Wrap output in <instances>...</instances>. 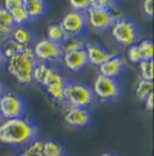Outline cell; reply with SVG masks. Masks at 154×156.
<instances>
[{
	"mask_svg": "<svg viewBox=\"0 0 154 156\" xmlns=\"http://www.w3.org/2000/svg\"><path fill=\"white\" fill-rule=\"evenodd\" d=\"M36 62L32 48L26 46L22 52L7 59V70L19 84L28 85L33 82L32 74Z\"/></svg>",
	"mask_w": 154,
	"mask_h": 156,
	"instance_id": "cell-2",
	"label": "cell"
},
{
	"mask_svg": "<svg viewBox=\"0 0 154 156\" xmlns=\"http://www.w3.org/2000/svg\"><path fill=\"white\" fill-rule=\"evenodd\" d=\"M138 68L141 80L153 81V60H141Z\"/></svg>",
	"mask_w": 154,
	"mask_h": 156,
	"instance_id": "cell-22",
	"label": "cell"
},
{
	"mask_svg": "<svg viewBox=\"0 0 154 156\" xmlns=\"http://www.w3.org/2000/svg\"><path fill=\"white\" fill-rule=\"evenodd\" d=\"M0 24H2V25H5V26H9V27H12V28L15 26L11 13H10L8 10H5L3 7L0 8Z\"/></svg>",
	"mask_w": 154,
	"mask_h": 156,
	"instance_id": "cell-28",
	"label": "cell"
},
{
	"mask_svg": "<svg viewBox=\"0 0 154 156\" xmlns=\"http://www.w3.org/2000/svg\"><path fill=\"white\" fill-rule=\"evenodd\" d=\"M1 92H2V85H1V83H0V94H1Z\"/></svg>",
	"mask_w": 154,
	"mask_h": 156,
	"instance_id": "cell-38",
	"label": "cell"
},
{
	"mask_svg": "<svg viewBox=\"0 0 154 156\" xmlns=\"http://www.w3.org/2000/svg\"><path fill=\"white\" fill-rule=\"evenodd\" d=\"M100 156H116V155H113V154H109V153H104V154H102V155H100Z\"/></svg>",
	"mask_w": 154,
	"mask_h": 156,
	"instance_id": "cell-36",
	"label": "cell"
},
{
	"mask_svg": "<svg viewBox=\"0 0 154 156\" xmlns=\"http://www.w3.org/2000/svg\"><path fill=\"white\" fill-rule=\"evenodd\" d=\"M92 92L94 98L100 100L101 102H111L120 97L121 87L116 79H110L99 74L93 82Z\"/></svg>",
	"mask_w": 154,
	"mask_h": 156,
	"instance_id": "cell-4",
	"label": "cell"
},
{
	"mask_svg": "<svg viewBox=\"0 0 154 156\" xmlns=\"http://www.w3.org/2000/svg\"><path fill=\"white\" fill-rule=\"evenodd\" d=\"M35 136V125L26 116L3 119L0 124V143L8 147H26Z\"/></svg>",
	"mask_w": 154,
	"mask_h": 156,
	"instance_id": "cell-1",
	"label": "cell"
},
{
	"mask_svg": "<svg viewBox=\"0 0 154 156\" xmlns=\"http://www.w3.org/2000/svg\"><path fill=\"white\" fill-rule=\"evenodd\" d=\"M63 121L68 126L73 128H82L90 123L91 114L88 109L68 107L64 112Z\"/></svg>",
	"mask_w": 154,
	"mask_h": 156,
	"instance_id": "cell-12",
	"label": "cell"
},
{
	"mask_svg": "<svg viewBox=\"0 0 154 156\" xmlns=\"http://www.w3.org/2000/svg\"><path fill=\"white\" fill-rule=\"evenodd\" d=\"M62 62L68 70L72 72H79L86 68L88 65V58L85 48L73 51L62 55Z\"/></svg>",
	"mask_w": 154,
	"mask_h": 156,
	"instance_id": "cell-13",
	"label": "cell"
},
{
	"mask_svg": "<svg viewBox=\"0 0 154 156\" xmlns=\"http://www.w3.org/2000/svg\"><path fill=\"white\" fill-rule=\"evenodd\" d=\"M25 114L26 103L19 95L12 92L0 95V115L3 119H18Z\"/></svg>",
	"mask_w": 154,
	"mask_h": 156,
	"instance_id": "cell-5",
	"label": "cell"
},
{
	"mask_svg": "<svg viewBox=\"0 0 154 156\" xmlns=\"http://www.w3.org/2000/svg\"><path fill=\"white\" fill-rule=\"evenodd\" d=\"M112 38L124 46H131L136 43L138 31L135 24L127 19H118L111 25Z\"/></svg>",
	"mask_w": 154,
	"mask_h": 156,
	"instance_id": "cell-6",
	"label": "cell"
},
{
	"mask_svg": "<svg viewBox=\"0 0 154 156\" xmlns=\"http://www.w3.org/2000/svg\"><path fill=\"white\" fill-rule=\"evenodd\" d=\"M66 84L68 81L64 79V76L50 67L41 85L45 88L47 95L55 102L60 103L64 102V88Z\"/></svg>",
	"mask_w": 154,
	"mask_h": 156,
	"instance_id": "cell-7",
	"label": "cell"
},
{
	"mask_svg": "<svg viewBox=\"0 0 154 156\" xmlns=\"http://www.w3.org/2000/svg\"><path fill=\"white\" fill-rule=\"evenodd\" d=\"M87 11L86 20L88 21L89 25L95 30H106L111 27L116 20L120 19L113 14L112 10L102 9V8L89 7Z\"/></svg>",
	"mask_w": 154,
	"mask_h": 156,
	"instance_id": "cell-8",
	"label": "cell"
},
{
	"mask_svg": "<svg viewBox=\"0 0 154 156\" xmlns=\"http://www.w3.org/2000/svg\"><path fill=\"white\" fill-rule=\"evenodd\" d=\"M10 13H11L12 17H13V21H14L15 26H22L23 24L27 23V22L29 21V16H28L24 5L11 10Z\"/></svg>",
	"mask_w": 154,
	"mask_h": 156,
	"instance_id": "cell-25",
	"label": "cell"
},
{
	"mask_svg": "<svg viewBox=\"0 0 154 156\" xmlns=\"http://www.w3.org/2000/svg\"><path fill=\"white\" fill-rule=\"evenodd\" d=\"M2 122H3V117L1 116V115H0V124H1Z\"/></svg>",
	"mask_w": 154,
	"mask_h": 156,
	"instance_id": "cell-37",
	"label": "cell"
},
{
	"mask_svg": "<svg viewBox=\"0 0 154 156\" xmlns=\"http://www.w3.org/2000/svg\"><path fill=\"white\" fill-rule=\"evenodd\" d=\"M32 50H33L36 60H40L41 62H46V64L61 59L63 55L61 45L48 39H42L38 41L34 44Z\"/></svg>",
	"mask_w": 154,
	"mask_h": 156,
	"instance_id": "cell-9",
	"label": "cell"
},
{
	"mask_svg": "<svg viewBox=\"0 0 154 156\" xmlns=\"http://www.w3.org/2000/svg\"><path fill=\"white\" fill-rule=\"evenodd\" d=\"M152 93H153V81L140 80L135 88V97L141 102H143L145 99Z\"/></svg>",
	"mask_w": 154,
	"mask_h": 156,
	"instance_id": "cell-19",
	"label": "cell"
},
{
	"mask_svg": "<svg viewBox=\"0 0 154 156\" xmlns=\"http://www.w3.org/2000/svg\"><path fill=\"white\" fill-rule=\"evenodd\" d=\"M43 143L44 141L34 139L29 144L26 145L23 153L27 156H43Z\"/></svg>",
	"mask_w": 154,
	"mask_h": 156,
	"instance_id": "cell-24",
	"label": "cell"
},
{
	"mask_svg": "<svg viewBox=\"0 0 154 156\" xmlns=\"http://www.w3.org/2000/svg\"><path fill=\"white\" fill-rule=\"evenodd\" d=\"M92 88L79 82H68L64 88V102L68 107L88 109L94 102Z\"/></svg>",
	"mask_w": 154,
	"mask_h": 156,
	"instance_id": "cell-3",
	"label": "cell"
},
{
	"mask_svg": "<svg viewBox=\"0 0 154 156\" xmlns=\"http://www.w3.org/2000/svg\"><path fill=\"white\" fill-rule=\"evenodd\" d=\"M74 11H85L90 7V0H69Z\"/></svg>",
	"mask_w": 154,
	"mask_h": 156,
	"instance_id": "cell-29",
	"label": "cell"
},
{
	"mask_svg": "<svg viewBox=\"0 0 154 156\" xmlns=\"http://www.w3.org/2000/svg\"><path fill=\"white\" fill-rule=\"evenodd\" d=\"M46 36H47L48 40L59 44V45H61L62 43H64L69 39H71V37L66 34L65 30L63 29V27H62L60 23H55L48 26Z\"/></svg>",
	"mask_w": 154,
	"mask_h": 156,
	"instance_id": "cell-16",
	"label": "cell"
},
{
	"mask_svg": "<svg viewBox=\"0 0 154 156\" xmlns=\"http://www.w3.org/2000/svg\"><path fill=\"white\" fill-rule=\"evenodd\" d=\"M22 5H23V0H3V8L9 12Z\"/></svg>",
	"mask_w": 154,
	"mask_h": 156,
	"instance_id": "cell-31",
	"label": "cell"
},
{
	"mask_svg": "<svg viewBox=\"0 0 154 156\" xmlns=\"http://www.w3.org/2000/svg\"><path fill=\"white\" fill-rule=\"evenodd\" d=\"M5 58H3L2 54H1V52H0V68H1V66L3 65V62H5Z\"/></svg>",
	"mask_w": 154,
	"mask_h": 156,
	"instance_id": "cell-35",
	"label": "cell"
},
{
	"mask_svg": "<svg viewBox=\"0 0 154 156\" xmlns=\"http://www.w3.org/2000/svg\"><path fill=\"white\" fill-rule=\"evenodd\" d=\"M142 10L146 15H148L151 19L153 15V0H143Z\"/></svg>",
	"mask_w": 154,
	"mask_h": 156,
	"instance_id": "cell-32",
	"label": "cell"
},
{
	"mask_svg": "<svg viewBox=\"0 0 154 156\" xmlns=\"http://www.w3.org/2000/svg\"><path fill=\"white\" fill-rule=\"evenodd\" d=\"M25 48L26 46H23V45H21V44H18L17 42L14 41L12 38H10V39L5 40L2 46H1L0 52H1V54H2L5 59H9V58H11L12 56L16 55L17 53L22 52Z\"/></svg>",
	"mask_w": 154,
	"mask_h": 156,
	"instance_id": "cell-18",
	"label": "cell"
},
{
	"mask_svg": "<svg viewBox=\"0 0 154 156\" xmlns=\"http://www.w3.org/2000/svg\"><path fill=\"white\" fill-rule=\"evenodd\" d=\"M142 60H153V43L150 39H143L137 44Z\"/></svg>",
	"mask_w": 154,
	"mask_h": 156,
	"instance_id": "cell-21",
	"label": "cell"
},
{
	"mask_svg": "<svg viewBox=\"0 0 154 156\" xmlns=\"http://www.w3.org/2000/svg\"><path fill=\"white\" fill-rule=\"evenodd\" d=\"M49 69H50V67L48 66L46 62H36L35 67H34V70H33V74H32L33 81H35L36 83H38V84L41 85L42 83H43L44 79H45L46 74H47Z\"/></svg>",
	"mask_w": 154,
	"mask_h": 156,
	"instance_id": "cell-23",
	"label": "cell"
},
{
	"mask_svg": "<svg viewBox=\"0 0 154 156\" xmlns=\"http://www.w3.org/2000/svg\"><path fill=\"white\" fill-rule=\"evenodd\" d=\"M85 51L88 58V64H91L95 67H100L113 56L118 55L117 53L106 50L104 46L95 42H88L85 44Z\"/></svg>",
	"mask_w": 154,
	"mask_h": 156,
	"instance_id": "cell-11",
	"label": "cell"
},
{
	"mask_svg": "<svg viewBox=\"0 0 154 156\" xmlns=\"http://www.w3.org/2000/svg\"><path fill=\"white\" fill-rule=\"evenodd\" d=\"M85 42L82 40L78 39V38H71L68 41L61 44V50L64 53H69V52H73V51L82 50L85 48Z\"/></svg>",
	"mask_w": 154,
	"mask_h": 156,
	"instance_id": "cell-26",
	"label": "cell"
},
{
	"mask_svg": "<svg viewBox=\"0 0 154 156\" xmlns=\"http://www.w3.org/2000/svg\"><path fill=\"white\" fill-rule=\"evenodd\" d=\"M124 64V59L121 56L116 55L99 67V74L117 80V78L123 72Z\"/></svg>",
	"mask_w": 154,
	"mask_h": 156,
	"instance_id": "cell-14",
	"label": "cell"
},
{
	"mask_svg": "<svg viewBox=\"0 0 154 156\" xmlns=\"http://www.w3.org/2000/svg\"><path fill=\"white\" fill-rule=\"evenodd\" d=\"M23 5L29 20H38L44 15L46 10L44 0H23Z\"/></svg>",
	"mask_w": 154,
	"mask_h": 156,
	"instance_id": "cell-15",
	"label": "cell"
},
{
	"mask_svg": "<svg viewBox=\"0 0 154 156\" xmlns=\"http://www.w3.org/2000/svg\"><path fill=\"white\" fill-rule=\"evenodd\" d=\"M143 102H145L146 109L151 112V111L153 110V93H152V94H150L149 96L145 99V101H143Z\"/></svg>",
	"mask_w": 154,
	"mask_h": 156,
	"instance_id": "cell-34",
	"label": "cell"
},
{
	"mask_svg": "<svg viewBox=\"0 0 154 156\" xmlns=\"http://www.w3.org/2000/svg\"><path fill=\"white\" fill-rule=\"evenodd\" d=\"M11 38L23 46H29L32 42V34L29 29L23 26H14L12 29Z\"/></svg>",
	"mask_w": 154,
	"mask_h": 156,
	"instance_id": "cell-17",
	"label": "cell"
},
{
	"mask_svg": "<svg viewBox=\"0 0 154 156\" xmlns=\"http://www.w3.org/2000/svg\"><path fill=\"white\" fill-rule=\"evenodd\" d=\"M113 5H115V0H90V7L112 10Z\"/></svg>",
	"mask_w": 154,
	"mask_h": 156,
	"instance_id": "cell-30",
	"label": "cell"
},
{
	"mask_svg": "<svg viewBox=\"0 0 154 156\" xmlns=\"http://www.w3.org/2000/svg\"><path fill=\"white\" fill-rule=\"evenodd\" d=\"M43 156H64L63 147L55 140L44 141Z\"/></svg>",
	"mask_w": 154,
	"mask_h": 156,
	"instance_id": "cell-20",
	"label": "cell"
},
{
	"mask_svg": "<svg viewBox=\"0 0 154 156\" xmlns=\"http://www.w3.org/2000/svg\"><path fill=\"white\" fill-rule=\"evenodd\" d=\"M19 156H27V155H25V154H24V153H22V154H21V155H19Z\"/></svg>",
	"mask_w": 154,
	"mask_h": 156,
	"instance_id": "cell-39",
	"label": "cell"
},
{
	"mask_svg": "<svg viewBox=\"0 0 154 156\" xmlns=\"http://www.w3.org/2000/svg\"><path fill=\"white\" fill-rule=\"evenodd\" d=\"M60 24L71 38H77L86 29L87 20L82 12L70 11L62 17Z\"/></svg>",
	"mask_w": 154,
	"mask_h": 156,
	"instance_id": "cell-10",
	"label": "cell"
},
{
	"mask_svg": "<svg viewBox=\"0 0 154 156\" xmlns=\"http://www.w3.org/2000/svg\"><path fill=\"white\" fill-rule=\"evenodd\" d=\"M127 58H129V60L132 64H137V65L142 60V57H141V54H140V52H139L137 44H133V45L129 46V50H127Z\"/></svg>",
	"mask_w": 154,
	"mask_h": 156,
	"instance_id": "cell-27",
	"label": "cell"
},
{
	"mask_svg": "<svg viewBox=\"0 0 154 156\" xmlns=\"http://www.w3.org/2000/svg\"><path fill=\"white\" fill-rule=\"evenodd\" d=\"M12 27H9V26H5L2 25V24H0V38L3 40H7L11 38V34H12Z\"/></svg>",
	"mask_w": 154,
	"mask_h": 156,
	"instance_id": "cell-33",
	"label": "cell"
}]
</instances>
